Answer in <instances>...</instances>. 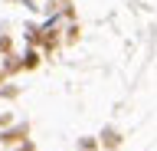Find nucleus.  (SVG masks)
<instances>
[]
</instances>
